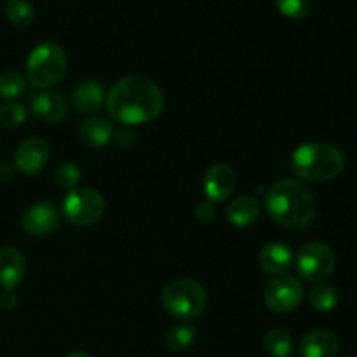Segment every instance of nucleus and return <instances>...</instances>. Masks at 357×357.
<instances>
[{
  "mask_svg": "<svg viewBox=\"0 0 357 357\" xmlns=\"http://www.w3.org/2000/svg\"><path fill=\"white\" fill-rule=\"evenodd\" d=\"M105 107L114 121L132 128L155 121L166 108V98L149 77L128 75L108 91Z\"/></svg>",
  "mask_w": 357,
  "mask_h": 357,
  "instance_id": "nucleus-1",
  "label": "nucleus"
},
{
  "mask_svg": "<svg viewBox=\"0 0 357 357\" xmlns=\"http://www.w3.org/2000/svg\"><path fill=\"white\" fill-rule=\"evenodd\" d=\"M265 209L279 225L302 230L316 218V199L298 180H281L265 194Z\"/></svg>",
  "mask_w": 357,
  "mask_h": 357,
  "instance_id": "nucleus-2",
  "label": "nucleus"
},
{
  "mask_svg": "<svg viewBox=\"0 0 357 357\" xmlns=\"http://www.w3.org/2000/svg\"><path fill=\"white\" fill-rule=\"evenodd\" d=\"M345 155L328 143H303L293 152L291 167L296 176L309 183H326L345 169Z\"/></svg>",
  "mask_w": 357,
  "mask_h": 357,
  "instance_id": "nucleus-3",
  "label": "nucleus"
},
{
  "mask_svg": "<svg viewBox=\"0 0 357 357\" xmlns=\"http://www.w3.org/2000/svg\"><path fill=\"white\" fill-rule=\"evenodd\" d=\"M68 70V56L56 42L38 44L26 59V82L37 89H51L58 86Z\"/></svg>",
  "mask_w": 357,
  "mask_h": 357,
  "instance_id": "nucleus-4",
  "label": "nucleus"
},
{
  "mask_svg": "<svg viewBox=\"0 0 357 357\" xmlns=\"http://www.w3.org/2000/svg\"><path fill=\"white\" fill-rule=\"evenodd\" d=\"M164 310L178 319H197L208 307L206 288L192 279H176L169 282L160 293Z\"/></svg>",
  "mask_w": 357,
  "mask_h": 357,
  "instance_id": "nucleus-5",
  "label": "nucleus"
},
{
  "mask_svg": "<svg viewBox=\"0 0 357 357\" xmlns=\"http://www.w3.org/2000/svg\"><path fill=\"white\" fill-rule=\"evenodd\" d=\"M105 199L98 190L89 187H77L63 197V216L75 227H89L100 222L105 215Z\"/></svg>",
  "mask_w": 357,
  "mask_h": 357,
  "instance_id": "nucleus-6",
  "label": "nucleus"
},
{
  "mask_svg": "<svg viewBox=\"0 0 357 357\" xmlns=\"http://www.w3.org/2000/svg\"><path fill=\"white\" fill-rule=\"evenodd\" d=\"M337 257L324 243H309L296 255V271L307 282L321 284L333 275Z\"/></svg>",
  "mask_w": 357,
  "mask_h": 357,
  "instance_id": "nucleus-7",
  "label": "nucleus"
},
{
  "mask_svg": "<svg viewBox=\"0 0 357 357\" xmlns=\"http://www.w3.org/2000/svg\"><path fill=\"white\" fill-rule=\"evenodd\" d=\"M303 293L305 289L298 279L286 274L278 275L265 288V305L275 314H288L302 303Z\"/></svg>",
  "mask_w": 357,
  "mask_h": 357,
  "instance_id": "nucleus-8",
  "label": "nucleus"
},
{
  "mask_svg": "<svg viewBox=\"0 0 357 357\" xmlns=\"http://www.w3.org/2000/svg\"><path fill=\"white\" fill-rule=\"evenodd\" d=\"M59 223H61V215L51 202H35L21 218V227L31 237L49 236L58 229Z\"/></svg>",
  "mask_w": 357,
  "mask_h": 357,
  "instance_id": "nucleus-9",
  "label": "nucleus"
},
{
  "mask_svg": "<svg viewBox=\"0 0 357 357\" xmlns=\"http://www.w3.org/2000/svg\"><path fill=\"white\" fill-rule=\"evenodd\" d=\"M49 160V145L45 139L31 136V138L24 139L14 152L13 166L16 167L20 173L33 176V174L44 171Z\"/></svg>",
  "mask_w": 357,
  "mask_h": 357,
  "instance_id": "nucleus-10",
  "label": "nucleus"
},
{
  "mask_svg": "<svg viewBox=\"0 0 357 357\" xmlns=\"http://www.w3.org/2000/svg\"><path fill=\"white\" fill-rule=\"evenodd\" d=\"M237 185L236 171L229 166V164H215L209 167L204 174V181H202V188L208 197L209 202H223L234 194Z\"/></svg>",
  "mask_w": 357,
  "mask_h": 357,
  "instance_id": "nucleus-11",
  "label": "nucleus"
},
{
  "mask_svg": "<svg viewBox=\"0 0 357 357\" xmlns=\"http://www.w3.org/2000/svg\"><path fill=\"white\" fill-rule=\"evenodd\" d=\"M31 114L37 121L58 124L68 115V101L63 94L44 91L31 100Z\"/></svg>",
  "mask_w": 357,
  "mask_h": 357,
  "instance_id": "nucleus-12",
  "label": "nucleus"
},
{
  "mask_svg": "<svg viewBox=\"0 0 357 357\" xmlns=\"http://www.w3.org/2000/svg\"><path fill=\"white\" fill-rule=\"evenodd\" d=\"M26 272V261L23 253L13 246L0 250V286L3 289H14L21 284Z\"/></svg>",
  "mask_w": 357,
  "mask_h": 357,
  "instance_id": "nucleus-13",
  "label": "nucleus"
},
{
  "mask_svg": "<svg viewBox=\"0 0 357 357\" xmlns=\"http://www.w3.org/2000/svg\"><path fill=\"white\" fill-rule=\"evenodd\" d=\"M340 349L337 335L330 330H312L300 342L302 357H335Z\"/></svg>",
  "mask_w": 357,
  "mask_h": 357,
  "instance_id": "nucleus-14",
  "label": "nucleus"
},
{
  "mask_svg": "<svg viewBox=\"0 0 357 357\" xmlns=\"http://www.w3.org/2000/svg\"><path fill=\"white\" fill-rule=\"evenodd\" d=\"M105 98H107V93L96 80H82L73 87L72 93L73 107L82 115L96 114L103 107Z\"/></svg>",
  "mask_w": 357,
  "mask_h": 357,
  "instance_id": "nucleus-15",
  "label": "nucleus"
},
{
  "mask_svg": "<svg viewBox=\"0 0 357 357\" xmlns=\"http://www.w3.org/2000/svg\"><path fill=\"white\" fill-rule=\"evenodd\" d=\"M261 271L271 275H284L293 265V253L291 248L282 243H271L260 251Z\"/></svg>",
  "mask_w": 357,
  "mask_h": 357,
  "instance_id": "nucleus-16",
  "label": "nucleus"
},
{
  "mask_svg": "<svg viewBox=\"0 0 357 357\" xmlns=\"http://www.w3.org/2000/svg\"><path fill=\"white\" fill-rule=\"evenodd\" d=\"M114 124L105 117H89L79 128V138L89 149H101L114 139Z\"/></svg>",
  "mask_w": 357,
  "mask_h": 357,
  "instance_id": "nucleus-17",
  "label": "nucleus"
},
{
  "mask_svg": "<svg viewBox=\"0 0 357 357\" xmlns=\"http://www.w3.org/2000/svg\"><path fill=\"white\" fill-rule=\"evenodd\" d=\"M258 215H260V202L251 195H241L234 199L227 208V220L230 225L239 227V229L253 225Z\"/></svg>",
  "mask_w": 357,
  "mask_h": 357,
  "instance_id": "nucleus-18",
  "label": "nucleus"
},
{
  "mask_svg": "<svg viewBox=\"0 0 357 357\" xmlns=\"http://www.w3.org/2000/svg\"><path fill=\"white\" fill-rule=\"evenodd\" d=\"M264 347L272 357H291L293 338L281 328H272L264 337Z\"/></svg>",
  "mask_w": 357,
  "mask_h": 357,
  "instance_id": "nucleus-19",
  "label": "nucleus"
},
{
  "mask_svg": "<svg viewBox=\"0 0 357 357\" xmlns=\"http://www.w3.org/2000/svg\"><path fill=\"white\" fill-rule=\"evenodd\" d=\"M195 338H197V328L194 324H176L166 333V345L173 352H183L194 345Z\"/></svg>",
  "mask_w": 357,
  "mask_h": 357,
  "instance_id": "nucleus-20",
  "label": "nucleus"
},
{
  "mask_svg": "<svg viewBox=\"0 0 357 357\" xmlns=\"http://www.w3.org/2000/svg\"><path fill=\"white\" fill-rule=\"evenodd\" d=\"M338 291L333 288V286L328 284H317L310 289L309 293V302L310 305L314 307L319 312H330L335 307L338 305Z\"/></svg>",
  "mask_w": 357,
  "mask_h": 357,
  "instance_id": "nucleus-21",
  "label": "nucleus"
},
{
  "mask_svg": "<svg viewBox=\"0 0 357 357\" xmlns=\"http://www.w3.org/2000/svg\"><path fill=\"white\" fill-rule=\"evenodd\" d=\"M6 14L10 23L20 28L30 26L35 20V9L28 0H7Z\"/></svg>",
  "mask_w": 357,
  "mask_h": 357,
  "instance_id": "nucleus-22",
  "label": "nucleus"
},
{
  "mask_svg": "<svg viewBox=\"0 0 357 357\" xmlns=\"http://www.w3.org/2000/svg\"><path fill=\"white\" fill-rule=\"evenodd\" d=\"M26 89V77L16 70H7L0 73V96L3 100H14Z\"/></svg>",
  "mask_w": 357,
  "mask_h": 357,
  "instance_id": "nucleus-23",
  "label": "nucleus"
},
{
  "mask_svg": "<svg viewBox=\"0 0 357 357\" xmlns=\"http://www.w3.org/2000/svg\"><path fill=\"white\" fill-rule=\"evenodd\" d=\"M26 108L17 101H7L0 107V126L7 129H16L26 121Z\"/></svg>",
  "mask_w": 357,
  "mask_h": 357,
  "instance_id": "nucleus-24",
  "label": "nucleus"
},
{
  "mask_svg": "<svg viewBox=\"0 0 357 357\" xmlns=\"http://www.w3.org/2000/svg\"><path fill=\"white\" fill-rule=\"evenodd\" d=\"M56 181L61 188L65 190H73V188L79 187L80 178H82V171L77 166L75 162H61L54 171Z\"/></svg>",
  "mask_w": 357,
  "mask_h": 357,
  "instance_id": "nucleus-25",
  "label": "nucleus"
},
{
  "mask_svg": "<svg viewBox=\"0 0 357 357\" xmlns=\"http://www.w3.org/2000/svg\"><path fill=\"white\" fill-rule=\"evenodd\" d=\"M274 3L279 13L289 20H302L312 7V0H274Z\"/></svg>",
  "mask_w": 357,
  "mask_h": 357,
  "instance_id": "nucleus-26",
  "label": "nucleus"
},
{
  "mask_svg": "<svg viewBox=\"0 0 357 357\" xmlns=\"http://www.w3.org/2000/svg\"><path fill=\"white\" fill-rule=\"evenodd\" d=\"M114 139L115 145L122 150L132 149V145L136 143V132L131 126H121L119 129L114 131Z\"/></svg>",
  "mask_w": 357,
  "mask_h": 357,
  "instance_id": "nucleus-27",
  "label": "nucleus"
},
{
  "mask_svg": "<svg viewBox=\"0 0 357 357\" xmlns=\"http://www.w3.org/2000/svg\"><path fill=\"white\" fill-rule=\"evenodd\" d=\"M194 215H195V218H197V222L211 223L213 220H215V215H216L215 206H213V202H209V201L199 202L197 208H195V211H194Z\"/></svg>",
  "mask_w": 357,
  "mask_h": 357,
  "instance_id": "nucleus-28",
  "label": "nucleus"
},
{
  "mask_svg": "<svg viewBox=\"0 0 357 357\" xmlns=\"http://www.w3.org/2000/svg\"><path fill=\"white\" fill-rule=\"evenodd\" d=\"M17 305V295L14 293V289H6V291L0 295V307L6 310L16 309Z\"/></svg>",
  "mask_w": 357,
  "mask_h": 357,
  "instance_id": "nucleus-29",
  "label": "nucleus"
},
{
  "mask_svg": "<svg viewBox=\"0 0 357 357\" xmlns=\"http://www.w3.org/2000/svg\"><path fill=\"white\" fill-rule=\"evenodd\" d=\"M14 174L13 164L0 162V181H9Z\"/></svg>",
  "mask_w": 357,
  "mask_h": 357,
  "instance_id": "nucleus-30",
  "label": "nucleus"
},
{
  "mask_svg": "<svg viewBox=\"0 0 357 357\" xmlns=\"http://www.w3.org/2000/svg\"><path fill=\"white\" fill-rule=\"evenodd\" d=\"M66 357H93V356H89L87 352H72V354H68Z\"/></svg>",
  "mask_w": 357,
  "mask_h": 357,
  "instance_id": "nucleus-31",
  "label": "nucleus"
}]
</instances>
